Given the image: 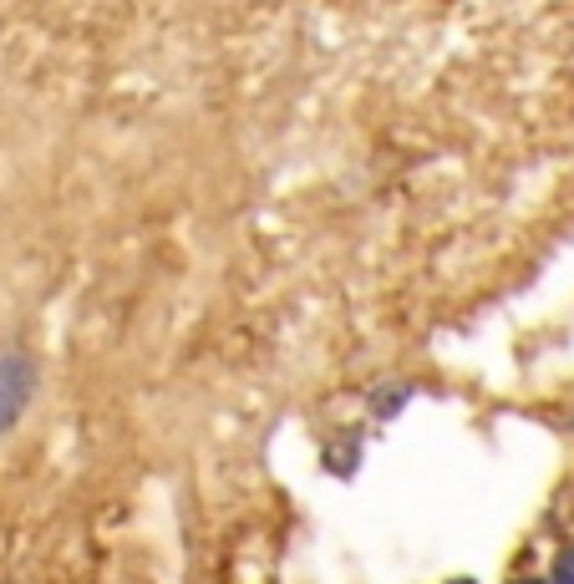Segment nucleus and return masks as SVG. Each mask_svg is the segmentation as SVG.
Returning <instances> with one entry per match:
<instances>
[{
	"instance_id": "nucleus-1",
	"label": "nucleus",
	"mask_w": 574,
	"mask_h": 584,
	"mask_svg": "<svg viewBox=\"0 0 574 584\" xmlns=\"http://www.w3.org/2000/svg\"><path fill=\"white\" fill-rule=\"evenodd\" d=\"M31 396H36V361L26 350H0V438L26 417Z\"/></svg>"
},
{
	"instance_id": "nucleus-3",
	"label": "nucleus",
	"mask_w": 574,
	"mask_h": 584,
	"mask_svg": "<svg viewBox=\"0 0 574 584\" xmlns=\"http://www.w3.org/2000/svg\"><path fill=\"white\" fill-rule=\"evenodd\" d=\"M554 584H574V549H564V555L554 559Z\"/></svg>"
},
{
	"instance_id": "nucleus-2",
	"label": "nucleus",
	"mask_w": 574,
	"mask_h": 584,
	"mask_svg": "<svg viewBox=\"0 0 574 584\" xmlns=\"http://www.w3.org/2000/svg\"><path fill=\"white\" fill-rule=\"evenodd\" d=\"M402 402H407V386H397V392H382V396H376V417H397Z\"/></svg>"
},
{
	"instance_id": "nucleus-5",
	"label": "nucleus",
	"mask_w": 574,
	"mask_h": 584,
	"mask_svg": "<svg viewBox=\"0 0 574 584\" xmlns=\"http://www.w3.org/2000/svg\"><path fill=\"white\" fill-rule=\"evenodd\" d=\"M453 584H478V580H453Z\"/></svg>"
},
{
	"instance_id": "nucleus-4",
	"label": "nucleus",
	"mask_w": 574,
	"mask_h": 584,
	"mask_svg": "<svg viewBox=\"0 0 574 584\" xmlns=\"http://www.w3.org/2000/svg\"><path fill=\"white\" fill-rule=\"evenodd\" d=\"M518 584H545V580H518Z\"/></svg>"
}]
</instances>
